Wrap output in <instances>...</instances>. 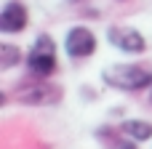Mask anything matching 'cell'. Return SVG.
I'll list each match as a JSON object with an SVG mask.
<instances>
[{"instance_id": "cell-11", "label": "cell", "mask_w": 152, "mask_h": 149, "mask_svg": "<svg viewBox=\"0 0 152 149\" xmlns=\"http://www.w3.org/2000/svg\"><path fill=\"white\" fill-rule=\"evenodd\" d=\"M67 3H80V0H67Z\"/></svg>"}, {"instance_id": "cell-10", "label": "cell", "mask_w": 152, "mask_h": 149, "mask_svg": "<svg viewBox=\"0 0 152 149\" xmlns=\"http://www.w3.org/2000/svg\"><path fill=\"white\" fill-rule=\"evenodd\" d=\"M150 104H152V88H150Z\"/></svg>"}, {"instance_id": "cell-9", "label": "cell", "mask_w": 152, "mask_h": 149, "mask_svg": "<svg viewBox=\"0 0 152 149\" xmlns=\"http://www.w3.org/2000/svg\"><path fill=\"white\" fill-rule=\"evenodd\" d=\"M24 56H27V53H21V48H19V45L3 43V45H0V69H3V72L13 69L16 64H21V59H24Z\"/></svg>"}, {"instance_id": "cell-5", "label": "cell", "mask_w": 152, "mask_h": 149, "mask_svg": "<svg viewBox=\"0 0 152 149\" xmlns=\"http://www.w3.org/2000/svg\"><path fill=\"white\" fill-rule=\"evenodd\" d=\"M64 51L69 59L80 61V59H88L94 56L96 51V35L88 29V27H72L64 37Z\"/></svg>"}, {"instance_id": "cell-3", "label": "cell", "mask_w": 152, "mask_h": 149, "mask_svg": "<svg viewBox=\"0 0 152 149\" xmlns=\"http://www.w3.org/2000/svg\"><path fill=\"white\" fill-rule=\"evenodd\" d=\"M24 64H27L29 77L48 80L56 72V43H53V37L51 35H37L35 43L29 45L27 56H24Z\"/></svg>"}, {"instance_id": "cell-1", "label": "cell", "mask_w": 152, "mask_h": 149, "mask_svg": "<svg viewBox=\"0 0 152 149\" xmlns=\"http://www.w3.org/2000/svg\"><path fill=\"white\" fill-rule=\"evenodd\" d=\"M102 80L115 91L136 93V91L152 88V69L144 64H110L102 69Z\"/></svg>"}, {"instance_id": "cell-7", "label": "cell", "mask_w": 152, "mask_h": 149, "mask_svg": "<svg viewBox=\"0 0 152 149\" xmlns=\"http://www.w3.org/2000/svg\"><path fill=\"white\" fill-rule=\"evenodd\" d=\"M96 139L104 149H136V141L131 136H126L120 128H112V125L96 128Z\"/></svg>"}, {"instance_id": "cell-4", "label": "cell", "mask_w": 152, "mask_h": 149, "mask_svg": "<svg viewBox=\"0 0 152 149\" xmlns=\"http://www.w3.org/2000/svg\"><path fill=\"white\" fill-rule=\"evenodd\" d=\"M107 40H110L118 51H123V53H128V56H136V53H144V51H147L144 35H142L139 29H134V27H126V24H112V27L107 29Z\"/></svg>"}, {"instance_id": "cell-8", "label": "cell", "mask_w": 152, "mask_h": 149, "mask_svg": "<svg viewBox=\"0 0 152 149\" xmlns=\"http://www.w3.org/2000/svg\"><path fill=\"white\" fill-rule=\"evenodd\" d=\"M120 131H123L126 136H131L136 144L152 139V123L150 120H123V123H120Z\"/></svg>"}, {"instance_id": "cell-2", "label": "cell", "mask_w": 152, "mask_h": 149, "mask_svg": "<svg viewBox=\"0 0 152 149\" xmlns=\"http://www.w3.org/2000/svg\"><path fill=\"white\" fill-rule=\"evenodd\" d=\"M13 99H16V104H24V107H56L64 99V91L51 80L32 77L13 88Z\"/></svg>"}, {"instance_id": "cell-6", "label": "cell", "mask_w": 152, "mask_h": 149, "mask_svg": "<svg viewBox=\"0 0 152 149\" xmlns=\"http://www.w3.org/2000/svg\"><path fill=\"white\" fill-rule=\"evenodd\" d=\"M27 24H29V13H27V5L21 0H8L0 8V32L13 35V32L27 29Z\"/></svg>"}]
</instances>
